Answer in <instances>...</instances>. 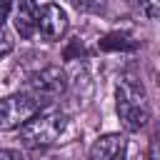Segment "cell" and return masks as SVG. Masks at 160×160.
I'll list each match as a JSON object with an SVG mask.
<instances>
[{
    "label": "cell",
    "instance_id": "obj_1",
    "mask_svg": "<svg viewBox=\"0 0 160 160\" xmlns=\"http://www.w3.org/2000/svg\"><path fill=\"white\" fill-rule=\"evenodd\" d=\"M78 128L70 115L55 108H42L20 128V140L28 148H55L75 140Z\"/></svg>",
    "mask_w": 160,
    "mask_h": 160
},
{
    "label": "cell",
    "instance_id": "obj_2",
    "mask_svg": "<svg viewBox=\"0 0 160 160\" xmlns=\"http://www.w3.org/2000/svg\"><path fill=\"white\" fill-rule=\"evenodd\" d=\"M115 112L128 132H138L150 120V102L142 82L135 75H120L115 85Z\"/></svg>",
    "mask_w": 160,
    "mask_h": 160
},
{
    "label": "cell",
    "instance_id": "obj_3",
    "mask_svg": "<svg viewBox=\"0 0 160 160\" xmlns=\"http://www.w3.org/2000/svg\"><path fill=\"white\" fill-rule=\"evenodd\" d=\"M68 90V75L62 68L58 65H48V68H40L35 70L30 78H28V85L22 92H28L40 108H52L55 100H60Z\"/></svg>",
    "mask_w": 160,
    "mask_h": 160
},
{
    "label": "cell",
    "instance_id": "obj_4",
    "mask_svg": "<svg viewBox=\"0 0 160 160\" xmlns=\"http://www.w3.org/2000/svg\"><path fill=\"white\" fill-rule=\"evenodd\" d=\"M42 108L28 92H12L8 98H0V130H20Z\"/></svg>",
    "mask_w": 160,
    "mask_h": 160
},
{
    "label": "cell",
    "instance_id": "obj_5",
    "mask_svg": "<svg viewBox=\"0 0 160 160\" xmlns=\"http://www.w3.org/2000/svg\"><path fill=\"white\" fill-rule=\"evenodd\" d=\"M68 12L58 2H45L38 8V22H35V35L45 42H60L68 32Z\"/></svg>",
    "mask_w": 160,
    "mask_h": 160
},
{
    "label": "cell",
    "instance_id": "obj_6",
    "mask_svg": "<svg viewBox=\"0 0 160 160\" xmlns=\"http://www.w3.org/2000/svg\"><path fill=\"white\" fill-rule=\"evenodd\" d=\"M38 0H12L10 8V20L15 32L22 40H32L35 38V22H38Z\"/></svg>",
    "mask_w": 160,
    "mask_h": 160
},
{
    "label": "cell",
    "instance_id": "obj_7",
    "mask_svg": "<svg viewBox=\"0 0 160 160\" xmlns=\"http://www.w3.org/2000/svg\"><path fill=\"white\" fill-rule=\"evenodd\" d=\"M128 158V138L122 132L100 135L88 152V160H125Z\"/></svg>",
    "mask_w": 160,
    "mask_h": 160
},
{
    "label": "cell",
    "instance_id": "obj_8",
    "mask_svg": "<svg viewBox=\"0 0 160 160\" xmlns=\"http://www.w3.org/2000/svg\"><path fill=\"white\" fill-rule=\"evenodd\" d=\"M100 48L102 50H125V48H135V42L125 32H110L100 40Z\"/></svg>",
    "mask_w": 160,
    "mask_h": 160
},
{
    "label": "cell",
    "instance_id": "obj_9",
    "mask_svg": "<svg viewBox=\"0 0 160 160\" xmlns=\"http://www.w3.org/2000/svg\"><path fill=\"white\" fill-rule=\"evenodd\" d=\"M135 12H140L148 20H155L160 15V0H128Z\"/></svg>",
    "mask_w": 160,
    "mask_h": 160
},
{
    "label": "cell",
    "instance_id": "obj_10",
    "mask_svg": "<svg viewBox=\"0 0 160 160\" xmlns=\"http://www.w3.org/2000/svg\"><path fill=\"white\" fill-rule=\"evenodd\" d=\"M105 2L108 0H70V5H75L82 12H100L105 8Z\"/></svg>",
    "mask_w": 160,
    "mask_h": 160
},
{
    "label": "cell",
    "instance_id": "obj_11",
    "mask_svg": "<svg viewBox=\"0 0 160 160\" xmlns=\"http://www.w3.org/2000/svg\"><path fill=\"white\" fill-rule=\"evenodd\" d=\"M10 50H12V38H10V32L5 28H0V58L8 55Z\"/></svg>",
    "mask_w": 160,
    "mask_h": 160
},
{
    "label": "cell",
    "instance_id": "obj_12",
    "mask_svg": "<svg viewBox=\"0 0 160 160\" xmlns=\"http://www.w3.org/2000/svg\"><path fill=\"white\" fill-rule=\"evenodd\" d=\"M10 8H12V0H0V28H2L5 20L10 18Z\"/></svg>",
    "mask_w": 160,
    "mask_h": 160
},
{
    "label": "cell",
    "instance_id": "obj_13",
    "mask_svg": "<svg viewBox=\"0 0 160 160\" xmlns=\"http://www.w3.org/2000/svg\"><path fill=\"white\" fill-rule=\"evenodd\" d=\"M0 160H30V158L18 150H0Z\"/></svg>",
    "mask_w": 160,
    "mask_h": 160
}]
</instances>
